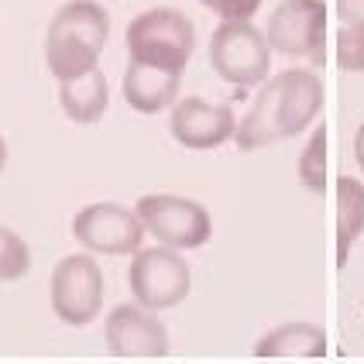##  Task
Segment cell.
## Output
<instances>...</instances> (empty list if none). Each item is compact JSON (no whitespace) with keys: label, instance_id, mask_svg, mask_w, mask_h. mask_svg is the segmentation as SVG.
<instances>
[{"label":"cell","instance_id":"6da1fadb","mask_svg":"<svg viewBox=\"0 0 364 364\" xmlns=\"http://www.w3.org/2000/svg\"><path fill=\"white\" fill-rule=\"evenodd\" d=\"M323 107V82L309 69H285L275 80L264 82V90L255 97L251 110L237 124V148L255 151L275 141L303 134L316 121Z\"/></svg>","mask_w":364,"mask_h":364},{"label":"cell","instance_id":"7a4b0ae2","mask_svg":"<svg viewBox=\"0 0 364 364\" xmlns=\"http://www.w3.org/2000/svg\"><path fill=\"white\" fill-rule=\"evenodd\" d=\"M110 35V14L97 0H69L48 21L45 62L59 82L93 73Z\"/></svg>","mask_w":364,"mask_h":364},{"label":"cell","instance_id":"3957f363","mask_svg":"<svg viewBox=\"0 0 364 364\" xmlns=\"http://www.w3.org/2000/svg\"><path fill=\"white\" fill-rule=\"evenodd\" d=\"M193 48H196V28L182 11L155 7V11H144L127 24L131 62L182 76L186 62L193 59Z\"/></svg>","mask_w":364,"mask_h":364},{"label":"cell","instance_id":"277c9868","mask_svg":"<svg viewBox=\"0 0 364 364\" xmlns=\"http://www.w3.org/2000/svg\"><path fill=\"white\" fill-rule=\"evenodd\" d=\"M134 213L144 223V230L172 251H193L203 247L213 234L210 210L196 200L172 196V193H148L134 203Z\"/></svg>","mask_w":364,"mask_h":364},{"label":"cell","instance_id":"5b68a950","mask_svg":"<svg viewBox=\"0 0 364 364\" xmlns=\"http://www.w3.org/2000/svg\"><path fill=\"white\" fill-rule=\"evenodd\" d=\"M268 38L251 21H220L210 38V65L223 82L258 86L268 76Z\"/></svg>","mask_w":364,"mask_h":364},{"label":"cell","instance_id":"8992f818","mask_svg":"<svg viewBox=\"0 0 364 364\" xmlns=\"http://www.w3.org/2000/svg\"><path fill=\"white\" fill-rule=\"evenodd\" d=\"M131 292L141 309H172L189 296V264L182 255H176L172 247H141L131 258V272H127Z\"/></svg>","mask_w":364,"mask_h":364},{"label":"cell","instance_id":"52a82bcc","mask_svg":"<svg viewBox=\"0 0 364 364\" xmlns=\"http://www.w3.org/2000/svg\"><path fill=\"white\" fill-rule=\"evenodd\" d=\"M268 48L289 59L326 62V4L323 0H282L264 28Z\"/></svg>","mask_w":364,"mask_h":364},{"label":"cell","instance_id":"ba28073f","mask_svg":"<svg viewBox=\"0 0 364 364\" xmlns=\"http://www.w3.org/2000/svg\"><path fill=\"white\" fill-rule=\"evenodd\" d=\"M52 309L62 323L86 326L97 320L103 306V272L97 258L86 255H65L52 268Z\"/></svg>","mask_w":364,"mask_h":364},{"label":"cell","instance_id":"9c48e42d","mask_svg":"<svg viewBox=\"0 0 364 364\" xmlns=\"http://www.w3.org/2000/svg\"><path fill=\"white\" fill-rule=\"evenodd\" d=\"M73 237L90 255H138L144 241V223L134 210L117 203H90L73 220Z\"/></svg>","mask_w":364,"mask_h":364},{"label":"cell","instance_id":"30bf717a","mask_svg":"<svg viewBox=\"0 0 364 364\" xmlns=\"http://www.w3.org/2000/svg\"><path fill=\"white\" fill-rule=\"evenodd\" d=\"M107 350L114 358H165L168 354V330L165 323L141 306H114L107 313Z\"/></svg>","mask_w":364,"mask_h":364},{"label":"cell","instance_id":"8fae6325","mask_svg":"<svg viewBox=\"0 0 364 364\" xmlns=\"http://www.w3.org/2000/svg\"><path fill=\"white\" fill-rule=\"evenodd\" d=\"M168 131L182 148L210 151V148H220L227 138L237 134V121H234L230 107H217V103L200 100V97H186L172 107Z\"/></svg>","mask_w":364,"mask_h":364},{"label":"cell","instance_id":"7c38bea8","mask_svg":"<svg viewBox=\"0 0 364 364\" xmlns=\"http://www.w3.org/2000/svg\"><path fill=\"white\" fill-rule=\"evenodd\" d=\"M179 93V73H165L151 69L141 62H127L124 69V100L131 103V110L138 114H162L165 107H172Z\"/></svg>","mask_w":364,"mask_h":364},{"label":"cell","instance_id":"4fadbf2b","mask_svg":"<svg viewBox=\"0 0 364 364\" xmlns=\"http://www.w3.org/2000/svg\"><path fill=\"white\" fill-rule=\"evenodd\" d=\"M59 103L62 114L76 124H97L107 114V103H110V86L107 76L100 69L93 73H82L76 80L59 82Z\"/></svg>","mask_w":364,"mask_h":364},{"label":"cell","instance_id":"5bb4252c","mask_svg":"<svg viewBox=\"0 0 364 364\" xmlns=\"http://www.w3.org/2000/svg\"><path fill=\"white\" fill-rule=\"evenodd\" d=\"M326 350V333L313 323H282L255 344L258 358H323Z\"/></svg>","mask_w":364,"mask_h":364},{"label":"cell","instance_id":"9a60e30c","mask_svg":"<svg viewBox=\"0 0 364 364\" xmlns=\"http://www.w3.org/2000/svg\"><path fill=\"white\" fill-rule=\"evenodd\" d=\"M364 234V182L337 176V268L347 264L354 241Z\"/></svg>","mask_w":364,"mask_h":364},{"label":"cell","instance_id":"2e32d148","mask_svg":"<svg viewBox=\"0 0 364 364\" xmlns=\"http://www.w3.org/2000/svg\"><path fill=\"white\" fill-rule=\"evenodd\" d=\"M299 182H303L309 193L316 196H326L330 189V168H326V124H316L313 134H309V144L299 155Z\"/></svg>","mask_w":364,"mask_h":364},{"label":"cell","instance_id":"e0dca14e","mask_svg":"<svg viewBox=\"0 0 364 364\" xmlns=\"http://www.w3.org/2000/svg\"><path fill=\"white\" fill-rule=\"evenodd\" d=\"M31 272V251L24 237L0 227V282H18Z\"/></svg>","mask_w":364,"mask_h":364},{"label":"cell","instance_id":"ac0fdd59","mask_svg":"<svg viewBox=\"0 0 364 364\" xmlns=\"http://www.w3.org/2000/svg\"><path fill=\"white\" fill-rule=\"evenodd\" d=\"M337 69L364 73V28L337 31Z\"/></svg>","mask_w":364,"mask_h":364},{"label":"cell","instance_id":"d6986e66","mask_svg":"<svg viewBox=\"0 0 364 364\" xmlns=\"http://www.w3.org/2000/svg\"><path fill=\"white\" fill-rule=\"evenodd\" d=\"M200 4L220 21H251L262 7V0H200Z\"/></svg>","mask_w":364,"mask_h":364},{"label":"cell","instance_id":"ffe728a7","mask_svg":"<svg viewBox=\"0 0 364 364\" xmlns=\"http://www.w3.org/2000/svg\"><path fill=\"white\" fill-rule=\"evenodd\" d=\"M337 18L347 28H364V0H337Z\"/></svg>","mask_w":364,"mask_h":364},{"label":"cell","instance_id":"44dd1931","mask_svg":"<svg viewBox=\"0 0 364 364\" xmlns=\"http://www.w3.org/2000/svg\"><path fill=\"white\" fill-rule=\"evenodd\" d=\"M354 159H358V165L364 168V124L358 127V134H354Z\"/></svg>","mask_w":364,"mask_h":364},{"label":"cell","instance_id":"7402d4cb","mask_svg":"<svg viewBox=\"0 0 364 364\" xmlns=\"http://www.w3.org/2000/svg\"><path fill=\"white\" fill-rule=\"evenodd\" d=\"M4 168H7V141L0 138V172H4Z\"/></svg>","mask_w":364,"mask_h":364}]
</instances>
